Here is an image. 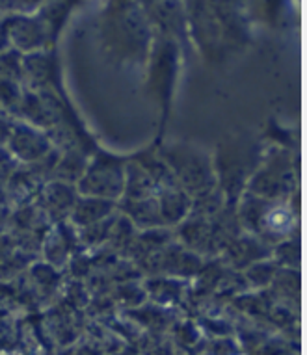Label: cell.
Returning a JSON list of instances; mask_svg holds the SVG:
<instances>
[{
    "mask_svg": "<svg viewBox=\"0 0 307 355\" xmlns=\"http://www.w3.org/2000/svg\"><path fill=\"white\" fill-rule=\"evenodd\" d=\"M41 201H43V210H45L49 218L51 216H54V218L64 216L65 210L75 207V196H73L71 188L64 181L49 182L45 190H43Z\"/></svg>",
    "mask_w": 307,
    "mask_h": 355,
    "instance_id": "cell-4",
    "label": "cell"
},
{
    "mask_svg": "<svg viewBox=\"0 0 307 355\" xmlns=\"http://www.w3.org/2000/svg\"><path fill=\"white\" fill-rule=\"evenodd\" d=\"M84 190L88 196H101V198H117L125 188V171L116 164L95 166L84 177Z\"/></svg>",
    "mask_w": 307,
    "mask_h": 355,
    "instance_id": "cell-3",
    "label": "cell"
},
{
    "mask_svg": "<svg viewBox=\"0 0 307 355\" xmlns=\"http://www.w3.org/2000/svg\"><path fill=\"white\" fill-rule=\"evenodd\" d=\"M34 2H38V0H13V8H32L34 6Z\"/></svg>",
    "mask_w": 307,
    "mask_h": 355,
    "instance_id": "cell-6",
    "label": "cell"
},
{
    "mask_svg": "<svg viewBox=\"0 0 307 355\" xmlns=\"http://www.w3.org/2000/svg\"><path fill=\"white\" fill-rule=\"evenodd\" d=\"M10 130H12V123H8L6 117L0 116V146H6Z\"/></svg>",
    "mask_w": 307,
    "mask_h": 355,
    "instance_id": "cell-5",
    "label": "cell"
},
{
    "mask_svg": "<svg viewBox=\"0 0 307 355\" xmlns=\"http://www.w3.org/2000/svg\"><path fill=\"white\" fill-rule=\"evenodd\" d=\"M6 149L15 160L24 164H32L40 160L51 151L45 135L28 123H15L12 125L10 136L6 140Z\"/></svg>",
    "mask_w": 307,
    "mask_h": 355,
    "instance_id": "cell-2",
    "label": "cell"
},
{
    "mask_svg": "<svg viewBox=\"0 0 307 355\" xmlns=\"http://www.w3.org/2000/svg\"><path fill=\"white\" fill-rule=\"evenodd\" d=\"M8 47L15 49L17 53H38L47 40V30L40 19L30 15H6Z\"/></svg>",
    "mask_w": 307,
    "mask_h": 355,
    "instance_id": "cell-1",
    "label": "cell"
}]
</instances>
